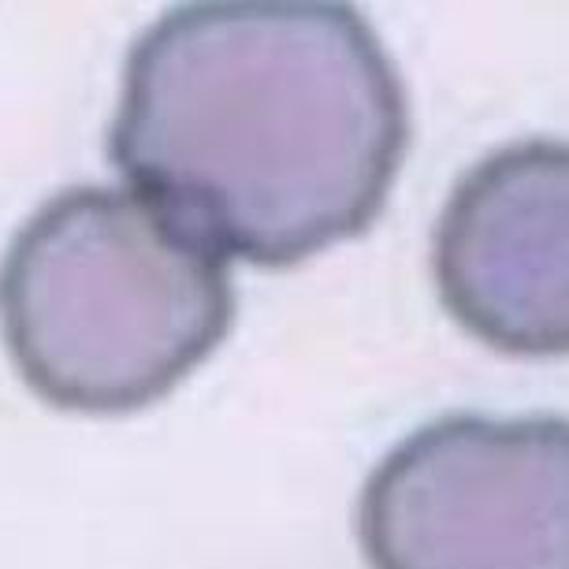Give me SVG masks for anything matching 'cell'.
Returning <instances> with one entry per match:
<instances>
[{
  "label": "cell",
  "instance_id": "1",
  "mask_svg": "<svg viewBox=\"0 0 569 569\" xmlns=\"http://www.w3.org/2000/svg\"><path fill=\"white\" fill-rule=\"evenodd\" d=\"M406 142L402 74L358 8L209 0L134 41L109 157L212 253L291 268L369 231Z\"/></svg>",
  "mask_w": 569,
  "mask_h": 569
},
{
  "label": "cell",
  "instance_id": "2",
  "mask_svg": "<svg viewBox=\"0 0 569 569\" xmlns=\"http://www.w3.org/2000/svg\"><path fill=\"white\" fill-rule=\"evenodd\" d=\"M234 320L228 261L127 187H74L0 261V331L27 388L71 413L176 391Z\"/></svg>",
  "mask_w": 569,
  "mask_h": 569
},
{
  "label": "cell",
  "instance_id": "3",
  "mask_svg": "<svg viewBox=\"0 0 569 569\" xmlns=\"http://www.w3.org/2000/svg\"><path fill=\"white\" fill-rule=\"evenodd\" d=\"M372 569H569V425L443 417L406 436L358 502Z\"/></svg>",
  "mask_w": 569,
  "mask_h": 569
},
{
  "label": "cell",
  "instance_id": "4",
  "mask_svg": "<svg viewBox=\"0 0 569 569\" xmlns=\"http://www.w3.org/2000/svg\"><path fill=\"white\" fill-rule=\"evenodd\" d=\"M436 287L469 336L502 353L569 347V153L513 142L447 198L432 246Z\"/></svg>",
  "mask_w": 569,
  "mask_h": 569
}]
</instances>
